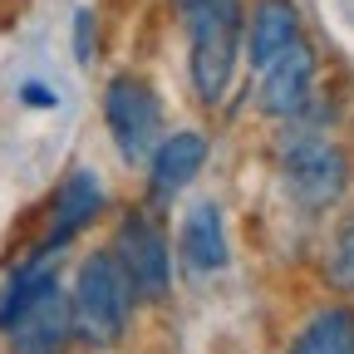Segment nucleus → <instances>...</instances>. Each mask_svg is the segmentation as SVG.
<instances>
[{
	"label": "nucleus",
	"mask_w": 354,
	"mask_h": 354,
	"mask_svg": "<svg viewBox=\"0 0 354 354\" xmlns=\"http://www.w3.org/2000/svg\"><path fill=\"white\" fill-rule=\"evenodd\" d=\"M300 35H305L300 0H246L241 6V64H251L256 74Z\"/></svg>",
	"instance_id": "nucleus-10"
},
{
	"label": "nucleus",
	"mask_w": 354,
	"mask_h": 354,
	"mask_svg": "<svg viewBox=\"0 0 354 354\" xmlns=\"http://www.w3.org/2000/svg\"><path fill=\"white\" fill-rule=\"evenodd\" d=\"M330 118H335V109H330V94H325L310 113L276 123V143H271L276 183L305 216L335 212L354 187V153L330 128Z\"/></svg>",
	"instance_id": "nucleus-1"
},
{
	"label": "nucleus",
	"mask_w": 354,
	"mask_h": 354,
	"mask_svg": "<svg viewBox=\"0 0 354 354\" xmlns=\"http://www.w3.org/2000/svg\"><path fill=\"white\" fill-rule=\"evenodd\" d=\"M325 94H320V55L315 44H310L305 35L295 44H286V50L256 69V88H251V109L261 118L271 123H286V118H300L310 113Z\"/></svg>",
	"instance_id": "nucleus-6"
},
{
	"label": "nucleus",
	"mask_w": 354,
	"mask_h": 354,
	"mask_svg": "<svg viewBox=\"0 0 354 354\" xmlns=\"http://www.w3.org/2000/svg\"><path fill=\"white\" fill-rule=\"evenodd\" d=\"M104 246L118 261V271L133 286L138 305H162L172 295V232L158 216V207H148V202L123 207L113 216V232Z\"/></svg>",
	"instance_id": "nucleus-4"
},
{
	"label": "nucleus",
	"mask_w": 354,
	"mask_h": 354,
	"mask_svg": "<svg viewBox=\"0 0 354 354\" xmlns=\"http://www.w3.org/2000/svg\"><path fill=\"white\" fill-rule=\"evenodd\" d=\"M207 158H212V138L202 128H162V138L153 143V153L143 158V187H148V207H172L177 197H183L197 177H202V167H207Z\"/></svg>",
	"instance_id": "nucleus-8"
},
{
	"label": "nucleus",
	"mask_w": 354,
	"mask_h": 354,
	"mask_svg": "<svg viewBox=\"0 0 354 354\" xmlns=\"http://www.w3.org/2000/svg\"><path fill=\"white\" fill-rule=\"evenodd\" d=\"M64 305H69V335L74 344L94 349V354H109L118 349L128 335H133V320H138V295L123 281L118 261L109 256V246H94L84 251L74 276L64 286Z\"/></svg>",
	"instance_id": "nucleus-2"
},
{
	"label": "nucleus",
	"mask_w": 354,
	"mask_h": 354,
	"mask_svg": "<svg viewBox=\"0 0 354 354\" xmlns=\"http://www.w3.org/2000/svg\"><path fill=\"white\" fill-rule=\"evenodd\" d=\"M20 104H25V109H59V94H55L50 84L30 79V84H20Z\"/></svg>",
	"instance_id": "nucleus-15"
},
{
	"label": "nucleus",
	"mask_w": 354,
	"mask_h": 354,
	"mask_svg": "<svg viewBox=\"0 0 354 354\" xmlns=\"http://www.w3.org/2000/svg\"><path fill=\"white\" fill-rule=\"evenodd\" d=\"M10 354H64L74 344L69 335V305H64V286L55 281L25 315L10 325Z\"/></svg>",
	"instance_id": "nucleus-11"
},
{
	"label": "nucleus",
	"mask_w": 354,
	"mask_h": 354,
	"mask_svg": "<svg viewBox=\"0 0 354 354\" xmlns=\"http://www.w3.org/2000/svg\"><path fill=\"white\" fill-rule=\"evenodd\" d=\"M99 113H104V128H109V143L118 153L123 167H143V158L153 153V143L162 138L167 128V109H162V94L143 79V74H109L104 84V99H99Z\"/></svg>",
	"instance_id": "nucleus-5"
},
{
	"label": "nucleus",
	"mask_w": 354,
	"mask_h": 354,
	"mask_svg": "<svg viewBox=\"0 0 354 354\" xmlns=\"http://www.w3.org/2000/svg\"><path fill=\"white\" fill-rule=\"evenodd\" d=\"M241 6L246 0H177L187 35V84L202 109H216L241 69Z\"/></svg>",
	"instance_id": "nucleus-3"
},
{
	"label": "nucleus",
	"mask_w": 354,
	"mask_h": 354,
	"mask_svg": "<svg viewBox=\"0 0 354 354\" xmlns=\"http://www.w3.org/2000/svg\"><path fill=\"white\" fill-rule=\"evenodd\" d=\"M104 212H109V187H104V177H99L94 167H84V162L69 167L64 183H59L55 197H50V227H44V236H39L30 251L59 261V251H64L69 241H79Z\"/></svg>",
	"instance_id": "nucleus-7"
},
{
	"label": "nucleus",
	"mask_w": 354,
	"mask_h": 354,
	"mask_svg": "<svg viewBox=\"0 0 354 354\" xmlns=\"http://www.w3.org/2000/svg\"><path fill=\"white\" fill-rule=\"evenodd\" d=\"M286 354H354V300H325L290 335Z\"/></svg>",
	"instance_id": "nucleus-12"
},
{
	"label": "nucleus",
	"mask_w": 354,
	"mask_h": 354,
	"mask_svg": "<svg viewBox=\"0 0 354 354\" xmlns=\"http://www.w3.org/2000/svg\"><path fill=\"white\" fill-rule=\"evenodd\" d=\"M74 59H79L84 69L99 59V15L88 10V6L74 10Z\"/></svg>",
	"instance_id": "nucleus-14"
},
{
	"label": "nucleus",
	"mask_w": 354,
	"mask_h": 354,
	"mask_svg": "<svg viewBox=\"0 0 354 354\" xmlns=\"http://www.w3.org/2000/svg\"><path fill=\"white\" fill-rule=\"evenodd\" d=\"M320 281L339 300H354V207H344L320 241Z\"/></svg>",
	"instance_id": "nucleus-13"
},
{
	"label": "nucleus",
	"mask_w": 354,
	"mask_h": 354,
	"mask_svg": "<svg viewBox=\"0 0 354 354\" xmlns=\"http://www.w3.org/2000/svg\"><path fill=\"white\" fill-rule=\"evenodd\" d=\"M172 261H183L192 276H216V271H227L232 241H227V216H221V202H216V197H197L183 216H177Z\"/></svg>",
	"instance_id": "nucleus-9"
}]
</instances>
